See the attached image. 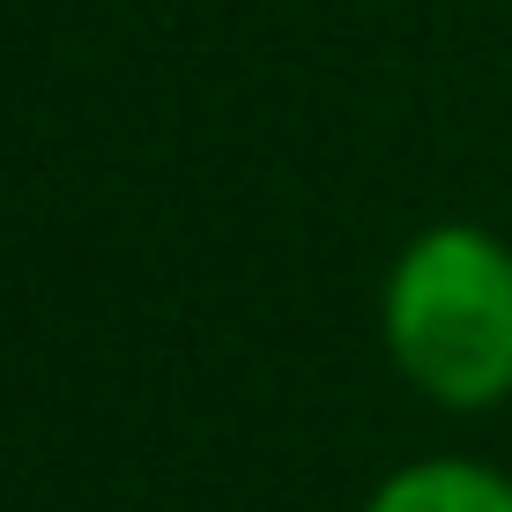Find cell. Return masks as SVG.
Wrapping results in <instances>:
<instances>
[{"label":"cell","mask_w":512,"mask_h":512,"mask_svg":"<svg viewBox=\"0 0 512 512\" xmlns=\"http://www.w3.org/2000/svg\"><path fill=\"white\" fill-rule=\"evenodd\" d=\"M386 349L431 401L490 409L512 394V253L475 223H438L386 282Z\"/></svg>","instance_id":"cell-1"},{"label":"cell","mask_w":512,"mask_h":512,"mask_svg":"<svg viewBox=\"0 0 512 512\" xmlns=\"http://www.w3.org/2000/svg\"><path fill=\"white\" fill-rule=\"evenodd\" d=\"M364 512H512V483L475 461H416Z\"/></svg>","instance_id":"cell-2"}]
</instances>
